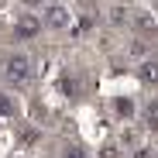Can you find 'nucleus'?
<instances>
[{"mask_svg": "<svg viewBox=\"0 0 158 158\" xmlns=\"http://www.w3.org/2000/svg\"><path fill=\"white\" fill-rule=\"evenodd\" d=\"M31 72H35V65H31V55H21V52L7 55V62H4V79H7V83H14V86H24V83L31 79Z\"/></svg>", "mask_w": 158, "mask_h": 158, "instance_id": "obj_1", "label": "nucleus"}, {"mask_svg": "<svg viewBox=\"0 0 158 158\" xmlns=\"http://www.w3.org/2000/svg\"><path fill=\"white\" fill-rule=\"evenodd\" d=\"M134 158H155V148H141V151H134Z\"/></svg>", "mask_w": 158, "mask_h": 158, "instance_id": "obj_11", "label": "nucleus"}, {"mask_svg": "<svg viewBox=\"0 0 158 158\" xmlns=\"http://www.w3.org/2000/svg\"><path fill=\"white\" fill-rule=\"evenodd\" d=\"M24 4H28V7H38V4H45V0H24Z\"/></svg>", "mask_w": 158, "mask_h": 158, "instance_id": "obj_13", "label": "nucleus"}, {"mask_svg": "<svg viewBox=\"0 0 158 158\" xmlns=\"http://www.w3.org/2000/svg\"><path fill=\"white\" fill-rule=\"evenodd\" d=\"M117 155H120L117 148H103V155H100V158H117Z\"/></svg>", "mask_w": 158, "mask_h": 158, "instance_id": "obj_12", "label": "nucleus"}, {"mask_svg": "<svg viewBox=\"0 0 158 158\" xmlns=\"http://www.w3.org/2000/svg\"><path fill=\"white\" fill-rule=\"evenodd\" d=\"M144 127L151 131H158V100H151V103H144Z\"/></svg>", "mask_w": 158, "mask_h": 158, "instance_id": "obj_6", "label": "nucleus"}, {"mask_svg": "<svg viewBox=\"0 0 158 158\" xmlns=\"http://www.w3.org/2000/svg\"><path fill=\"white\" fill-rule=\"evenodd\" d=\"M10 158H28V155H21V151H17V155H10Z\"/></svg>", "mask_w": 158, "mask_h": 158, "instance_id": "obj_14", "label": "nucleus"}, {"mask_svg": "<svg viewBox=\"0 0 158 158\" xmlns=\"http://www.w3.org/2000/svg\"><path fill=\"white\" fill-rule=\"evenodd\" d=\"M41 21L48 24V28H55V31H65L69 24H72L65 4H45V17H41Z\"/></svg>", "mask_w": 158, "mask_h": 158, "instance_id": "obj_3", "label": "nucleus"}, {"mask_svg": "<svg viewBox=\"0 0 158 158\" xmlns=\"http://www.w3.org/2000/svg\"><path fill=\"white\" fill-rule=\"evenodd\" d=\"M41 17H35V14H21L17 21H14V38L17 41H31V38H38L41 35Z\"/></svg>", "mask_w": 158, "mask_h": 158, "instance_id": "obj_2", "label": "nucleus"}, {"mask_svg": "<svg viewBox=\"0 0 158 158\" xmlns=\"http://www.w3.org/2000/svg\"><path fill=\"white\" fill-rule=\"evenodd\" d=\"M144 52H148V48H144L141 41H134V45H131V55H134V59H138V55H144Z\"/></svg>", "mask_w": 158, "mask_h": 158, "instance_id": "obj_10", "label": "nucleus"}, {"mask_svg": "<svg viewBox=\"0 0 158 158\" xmlns=\"http://www.w3.org/2000/svg\"><path fill=\"white\" fill-rule=\"evenodd\" d=\"M62 158H89V151H86L83 144H69V148L62 151Z\"/></svg>", "mask_w": 158, "mask_h": 158, "instance_id": "obj_8", "label": "nucleus"}, {"mask_svg": "<svg viewBox=\"0 0 158 158\" xmlns=\"http://www.w3.org/2000/svg\"><path fill=\"white\" fill-rule=\"evenodd\" d=\"M138 83L141 86H158V59H144L138 65Z\"/></svg>", "mask_w": 158, "mask_h": 158, "instance_id": "obj_4", "label": "nucleus"}, {"mask_svg": "<svg viewBox=\"0 0 158 158\" xmlns=\"http://www.w3.org/2000/svg\"><path fill=\"white\" fill-rule=\"evenodd\" d=\"M38 138H41V131H38V127H21V131H17V141H21L24 148L38 144Z\"/></svg>", "mask_w": 158, "mask_h": 158, "instance_id": "obj_7", "label": "nucleus"}, {"mask_svg": "<svg viewBox=\"0 0 158 158\" xmlns=\"http://www.w3.org/2000/svg\"><path fill=\"white\" fill-rule=\"evenodd\" d=\"M155 7H158V4H155Z\"/></svg>", "mask_w": 158, "mask_h": 158, "instance_id": "obj_15", "label": "nucleus"}, {"mask_svg": "<svg viewBox=\"0 0 158 158\" xmlns=\"http://www.w3.org/2000/svg\"><path fill=\"white\" fill-rule=\"evenodd\" d=\"M10 117H17V100L10 93H0V120H10Z\"/></svg>", "mask_w": 158, "mask_h": 158, "instance_id": "obj_5", "label": "nucleus"}, {"mask_svg": "<svg viewBox=\"0 0 158 158\" xmlns=\"http://www.w3.org/2000/svg\"><path fill=\"white\" fill-rule=\"evenodd\" d=\"M134 28H141V31H155V24H151L148 14H134Z\"/></svg>", "mask_w": 158, "mask_h": 158, "instance_id": "obj_9", "label": "nucleus"}]
</instances>
